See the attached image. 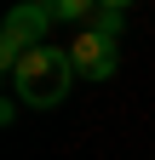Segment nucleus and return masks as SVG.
Masks as SVG:
<instances>
[{
  "label": "nucleus",
  "mask_w": 155,
  "mask_h": 160,
  "mask_svg": "<svg viewBox=\"0 0 155 160\" xmlns=\"http://www.w3.org/2000/svg\"><path fill=\"white\" fill-rule=\"evenodd\" d=\"M6 74H12V97L23 109H57L69 97V86H75L81 69H75V57L63 46H46V40H40V46H29Z\"/></svg>",
  "instance_id": "obj_1"
},
{
  "label": "nucleus",
  "mask_w": 155,
  "mask_h": 160,
  "mask_svg": "<svg viewBox=\"0 0 155 160\" xmlns=\"http://www.w3.org/2000/svg\"><path fill=\"white\" fill-rule=\"evenodd\" d=\"M52 23H57V12H52V6L17 0V6L6 12V23H0V63L12 69L29 46H40V40H46V29H52Z\"/></svg>",
  "instance_id": "obj_2"
},
{
  "label": "nucleus",
  "mask_w": 155,
  "mask_h": 160,
  "mask_svg": "<svg viewBox=\"0 0 155 160\" xmlns=\"http://www.w3.org/2000/svg\"><path fill=\"white\" fill-rule=\"evenodd\" d=\"M121 34H109L98 23H81L69 40V57H75V69H81V80H109L115 69H121V46H115Z\"/></svg>",
  "instance_id": "obj_3"
},
{
  "label": "nucleus",
  "mask_w": 155,
  "mask_h": 160,
  "mask_svg": "<svg viewBox=\"0 0 155 160\" xmlns=\"http://www.w3.org/2000/svg\"><path fill=\"white\" fill-rule=\"evenodd\" d=\"M52 12H57V23H92V12H98V0H52Z\"/></svg>",
  "instance_id": "obj_4"
},
{
  "label": "nucleus",
  "mask_w": 155,
  "mask_h": 160,
  "mask_svg": "<svg viewBox=\"0 0 155 160\" xmlns=\"http://www.w3.org/2000/svg\"><path fill=\"white\" fill-rule=\"evenodd\" d=\"M98 6H109V12H126V6H132V0H98Z\"/></svg>",
  "instance_id": "obj_5"
},
{
  "label": "nucleus",
  "mask_w": 155,
  "mask_h": 160,
  "mask_svg": "<svg viewBox=\"0 0 155 160\" xmlns=\"http://www.w3.org/2000/svg\"><path fill=\"white\" fill-rule=\"evenodd\" d=\"M35 6H52V0H35Z\"/></svg>",
  "instance_id": "obj_6"
}]
</instances>
